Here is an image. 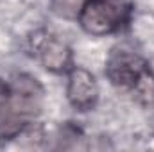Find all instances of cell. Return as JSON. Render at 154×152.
Segmentation results:
<instances>
[{
	"mask_svg": "<svg viewBox=\"0 0 154 152\" xmlns=\"http://www.w3.org/2000/svg\"><path fill=\"white\" fill-rule=\"evenodd\" d=\"M43 108V90L31 75H16L11 82L0 81V140L22 134Z\"/></svg>",
	"mask_w": 154,
	"mask_h": 152,
	"instance_id": "6da1fadb",
	"label": "cell"
},
{
	"mask_svg": "<svg viewBox=\"0 0 154 152\" xmlns=\"http://www.w3.org/2000/svg\"><path fill=\"white\" fill-rule=\"evenodd\" d=\"M131 4L127 0H86L77 22L84 32L91 36H106L122 29L131 18Z\"/></svg>",
	"mask_w": 154,
	"mask_h": 152,
	"instance_id": "7a4b0ae2",
	"label": "cell"
},
{
	"mask_svg": "<svg viewBox=\"0 0 154 152\" xmlns=\"http://www.w3.org/2000/svg\"><path fill=\"white\" fill-rule=\"evenodd\" d=\"M149 72L152 70L149 68V63L143 57H140L131 50H122V48L115 50L109 56L106 66V75L111 81V84L116 88L127 90L129 93Z\"/></svg>",
	"mask_w": 154,
	"mask_h": 152,
	"instance_id": "3957f363",
	"label": "cell"
},
{
	"mask_svg": "<svg viewBox=\"0 0 154 152\" xmlns=\"http://www.w3.org/2000/svg\"><path fill=\"white\" fill-rule=\"evenodd\" d=\"M31 50L43 65V68H47L48 72L61 74L70 70L72 66L70 47L52 32H47V31L34 32L31 38Z\"/></svg>",
	"mask_w": 154,
	"mask_h": 152,
	"instance_id": "277c9868",
	"label": "cell"
},
{
	"mask_svg": "<svg viewBox=\"0 0 154 152\" xmlns=\"http://www.w3.org/2000/svg\"><path fill=\"white\" fill-rule=\"evenodd\" d=\"M99 84L91 72L86 68L74 66L68 72V86H66V97L72 108L77 111H90L97 106L99 100Z\"/></svg>",
	"mask_w": 154,
	"mask_h": 152,
	"instance_id": "5b68a950",
	"label": "cell"
},
{
	"mask_svg": "<svg viewBox=\"0 0 154 152\" xmlns=\"http://www.w3.org/2000/svg\"><path fill=\"white\" fill-rule=\"evenodd\" d=\"M84 2L86 0H52L50 7H52L54 14H57L61 18H66V20H74V18L79 16Z\"/></svg>",
	"mask_w": 154,
	"mask_h": 152,
	"instance_id": "8992f818",
	"label": "cell"
}]
</instances>
